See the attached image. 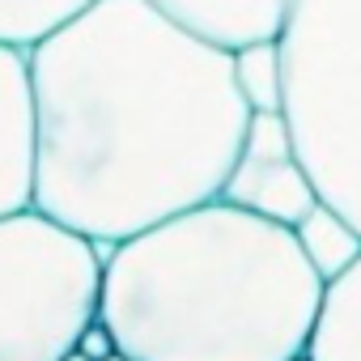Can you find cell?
<instances>
[{
    "label": "cell",
    "instance_id": "cell-1",
    "mask_svg": "<svg viewBox=\"0 0 361 361\" xmlns=\"http://www.w3.org/2000/svg\"><path fill=\"white\" fill-rule=\"evenodd\" d=\"M26 56L30 209L106 251L221 196L251 119L230 47L153 0H94Z\"/></svg>",
    "mask_w": 361,
    "mask_h": 361
},
{
    "label": "cell",
    "instance_id": "cell-2",
    "mask_svg": "<svg viewBox=\"0 0 361 361\" xmlns=\"http://www.w3.org/2000/svg\"><path fill=\"white\" fill-rule=\"evenodd\" d=\"M323 289L289 226L209 200L102 251L98 319L136 361H293Z\"/></svg>",
    "mask_w": 361,
    "mask_h": 361
},
{
    "label": "cell",
    "instance_id": "cell-3",
    "mask_svg": "<svg viewBox=\"0 0 361 361\" xmlns=\"http://www.w3.org/2000/svg\"><path fill=\"white\" fill-rule=\"evenodd\" d=\"M285 119L327 204L361 230V0H289Z\"/></svg>",
    "mask_w": 361,
    "mask_h": 361
},
{
    "label": "cell",
    "instance_id": "cell-4",
    "mask_svg": "<svg viewBox=\"0 0 361 361\" xmlns=\"http://www.w3.org/2000/svg\"><path fill=\"white\" fill-rule=\"evenodd\" d=\"M98 293L102 247L39 209L0 217V361H60Z\"/></svg>",
    "mask_w": 361,
    "mask_h": 361
},
{
    "label": "cell",
    "instance_id": "cell-5",
    "mask_svg": "<svg viewBox=\"0 0 361 361\" xmlns=\"http://www.w3.org/2000/svg\"><path fill=\"white\" fill-rule=\"evenodd\" d=\"M217 200L289 230L323 200L302 161V149L293 140L285 111H251L238 157Z\"/></svg>",
    "mask_w": 361,
    "mask_h": 361
},
{
    "label": "cell",
    "instance_id": "cell-6",
    "mask_svg": "<svg viewBox=\"0 0 361 361\" xmlns=\"http://www.w3.org/2000/svg\"><path fill=\"white\" fill-rule=\"evenodd\" d=\"M35 204V85L30 56L0 43V217Z\"/></svg>",
    "mask_w": 361,
    "mask_h": 361
},
{
    "label": "cell",
    "instance_id": "cell-7",
    "mask_svg": "<svg viewBox=\"0 0 361 361\" xmlns=\"http://www.w3.org/2000/svg\"><path fill=\"white\" fill-rule=\"evenodd\" d=\"M178 26L204 35L221 47H243L255 39H281L289 0H153Z\"/></svg>",
    "mask_w": 361,
    "mask_h": 361
},
{
    "label": "cell",
    "instance_id": "cell-8",
    "mask_svg": "<svg viewBox=\"0 0 361 361\" xmlns=\"http://www.w3.org/2000/svg\"><path fill=\"white\" fill-rule=\"evenodd\" d=\"M310 361H361V259L323 289V306L306 344Z\"/></svg>",
    "mask_w": 361,
    "mask_h": 361
},
{
    "label": "cell",
    "instance_id": "cell-9",
    "mask_svg": "<svg viewBox=\"0 0 361 361\" xmlns=\"http://www.w3.org/2000/svg\"><path fill=\"white\" fill-rule=\"evenodd\" d=\"M293 238L306 255V264L314 268V276L323 285L340 281L357 259H361V230L327 200H319L298 226H293Z\"/></svg>",
    "mask_w": 361,
    "mask_h": 361
},
{
    "label": "cell",
    "instance_id": "cell-10",
    "mask_svg": "<svg viewBox=\"0 0 361 361\" xmlns=\"http://www.w3.org/2000/svg\"><path fill=\"white\" fill-rule=\"evenodd\" d=\"M94 0H0V43L30 51L73 18H81Z\"/></svg>",
    "mask_w": 361,
    "mask_h": 361
},
{
    "label": "cell",
    "instance_id": "cell-11",
    "mask_svg": "<svg viewBox=\"0 0 361 361\" xmlns=\"http://www.w3.org/2000/svg\"><path fill=\"white\" fill-rule=\"evenodd\" d=\"M234 85L251 111H285V56L281 39H255L230 51Z\"/></svg>",
    "mask_w": 361,
    "mask_h": 361
},
{
    "label": "cell",
    "instance_id": "cell-12",
    "mask_svg": "<svg viewBox=\"0 0 361 361\" xmlns=\"http://www.w3.org/2000/svg\"><path fill=\"white\" fill-rule=\"evenodd\" d=\"M73 348H81L90 361H106L111 353H119V344H115V331L102 323V319H90L85 327H81V336H77V344Z\"/></svg>",
    "mask_w": 361,
    "mask_h": 361
},
{
    "label": "cell",
    "instance_id": "cell-13",
    "mask_svg": "<svg viewBox=\"0 0 361 361\" xmlns=\"http://www.w3.org/2000/svg\"><path fill=\"white\" fill-rule=\"evenodd\" d=\"M60 361H90V357H85V353H81V348H68V353H64V357H60Z\"/></svg>",
    "mask_w": 361,
    "mask_h": 361
},
{
    "label": "cell",
    "instance_id": "cell-14",
    "mask_svg": "<svg viewBox=\"0 0 361 361\" xmlns=\"http://www.w3.org/2000/svg\"><path fill=\"white\" fill-rule=\"evenodd\" d=\"M106 361H136V357H128V353H111Z\"/></svg>",
    "mask_w": 361,
    "mask_h": 361
},
{
    "label": "cell",
    "instance_id": "cell-15",
    "mask_svg": "<svg viewBox=\"0 0 361 361\" xmlns=\"http://www.w3.org/2000/svg\"><path fill=\"white\" fill-rule=\"evenodd\" d=\"M293 361H310V357H306V353H302V357H293Z\"/></svg>",
    "mask_w": 361,
    "mask_h": 361
}]
</instances>
